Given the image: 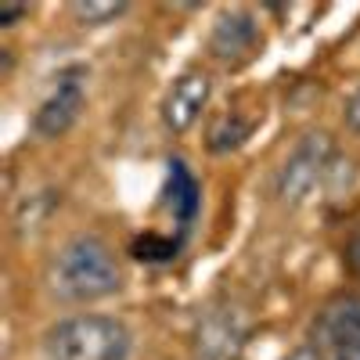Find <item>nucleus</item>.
I'll list each match as a JSON object with an SVG mask.
<instances>
[{
  "mask_svg": "<svg viewBox=\"0 0 360 360\" xmlns=\"http://www.w3.org/2000/svg\"><path fill=\"white\" fill-rule=\"evenodd\" d=\"M259 119H263V115H242L238 108L217 115L213 127H209V134H205V148H209L213 155H231V152H238V148L252 137V130L259 127Z\"/></svg>",
  "mask_w": 360,
  "mask_h": 360,
  "instance_id": "obj_10",
  "label": "nucleus"
},
{
  "mask_svg": "<svg viewBox=\"0 0 360 360\" xmlns=\"http://www.w3.org/2000/svg\"><path fill=\"white\" fill-rule=\"evenodd\" d=\"M314 346L324 360H360V295H342L321 310Z\"/></svg>",
  "mask_w": 360,
  "mask_h": 360,
  "instance_id": "obj_6",
  "label": "nucleus"
},
{
  "mask_svg": "<svg viewBox=\"0 0 360 360\" xmlns=\"http://www.w3.org/2000/svg\"><path fill=\"white\" fill-rule=\"evenodd\" d=\"M130 11L127 0H76L72 4V18L79 25H108L115 18H123Z\"/></svg>",
  "mask_w": 360,
  "mask_h": 360,
  "instance_id": "obj_12",
  "label": "nucleus"
},
{
  "mask_svg": "<svg viewBox=\"0 0 360 360\" xmlns=\"http://www.w3.org/2000/svg\"><path fill=\"white\" fill-rule=\"evenodd\" d=\"M342 119H346V127H349L353 134H360V86L349 94V101H346V108H342Z\"/></svg>",
  "mask_w": 360,
  "mask_h": 360,
  "instance_id": "obj_14",
  "label": "nucleus"
},
{
  "mask_svg": "<svg viewBox=\"0 0 360 360\" xmlns=\"http://www.w3.org/2000/svg\"><path fill=\"white\" fill-rule=\"evenodd\" d=\"M29 15V4H0V29H11Z\"/></svg>",
  "mask_w": 360,
  "mask_h": 360,
  "instance_id": "obj_13",
  "label": "nucleus"
},
{
  "mask_svg": "<svg viewBox=\"0 0 360 360\" xmlns=\"http://www.w3.org/2000/svg\"><path fill=\"white\" fill-rule=\"evenodd\" d=\"M86 79H90L86 65H65L51 79L47 94L33 115V134L40 141H58L76 127V119L83 115L86 105Z\"/></svg>",
  "mask_w": 360,
  "mask_h": 360,
  "instance_id": "obj_4",
  "label": "nucleus"
},
{
  "mask_svg": "<svg viewBox=\"0 0 360 360\" xmlns=\"http://www.w3.org/2000/svg\"><path fill=\"white\" fill-rule=\"evenodd\" d=\"M47 360H127L130 328L105 314H76L44 335Z\"/></svg>",
  "mask_w": 360,
  "mask_h": 360,
  "instance_id": "obj_2",
  "label": "nucleus"
},
{
  "mask_svg": "<svg viewBox=\"0 0 360 360\" xmlns=\"http://www.w3.org/2000/svg\"><path fill=\"white\" fill-rule=\"evenodd\" d=\"M47 285L58 299H69V303H94V299L119 292L123 270H119L112 249L98 234H76L51 256Z\"/></svg>",
  "mask_w": 360,
  "mask_h": 360,
  "instance_id": "obj_1",
  "label": "nucleus"
},
{
  "mask_svg": "<svg viewBox=\"0 0 360 360\" xmlns=\"http://www.w3.org/2000/svg\"><path fill=\"white\" fill-rule=\"evenodd\" d=\"M209 54L227 69H242L256 54H263V29L256 15L245 8L224 11L209 29Z\"/></svg>",
  "mask_w": 360,
  "mask_h": 360,
  "instance_id": "obj_5",
  "label": "nucleus"
},
{
  "mask_svg": "<svg viewBox=\"0 0 360 360\" xmlns=\"http://www.w3.org/2000/svg\"><path fill=\"white\" fill-rule=\"evenodd\" d=\"M166 209H169V217L176 224V238L184 242L188 231L195 227L198 213H202V184H198V176L188 169L184 159H169L166 162Z\"/></svg>",
  "mask_w": 360,
  "mask_h": 360,
  "instance_id": "obj_9",
  "label": "nucleus"
},
{
  "mask_svg": "<svg viewBox=\"0 0 360 360\" xmlns=\"http://www.w3.org/2000/svg\"><path fill=\"white\" fill-rule=\"evenodd\" d=\"M339 155L335 144L328 134H307L292 148V155L281 162L278 180H274V195L285 205H303L310 195H317V188L324 184L328 176L335 173Z\"/></svg>",
  "mask_w": 360,
  "mask_h": 360,
  "instance_id": "obj_3",
  "label": "nucleus"
},
{
  "mask_svg": "<svg viewBox=\"0 0 360 360\" xmlns=\"http://www.w3.org/2000/svg\"><path fill=\"white\" fill-rule=\"evenodd\" d=\"M209 98H213V76L202 72V69L180 72V76L169 83L166 98H162V108H159L166 130L188 134V130L198 123V115H202V108L209 105Z\"/></svg>",
  "mask_w": 360,
  "mask_h": 360,
  "instance_id": "obj_8",
  "label": "nucleus"
},
{
  "mask_svg": "<svg viewBox=\"0 0 360 360\" xmlns=\"http://www.w3.org/2000/svg\"><path fill=\"white\" fill-rule=\"evenodd\" d=\"M245 317L234 307H209L195 328V356L198 360H234L245 346Z\"/></svg>",
  "mask_w": 360,
  "mask_h": 360,
  "instance_id": "obj_7",
  "label": "nucleus"
},
{
  "mask_svg": "<svg viewBox=\"0 0 360 360\" xmlns=\"http://www.w3.org/2000/svg\"><path fill=\"white\" fill-rule=\"evenodd\" d=\"M346 263H349L353 270H360V234L349 238V245H346Z\"/></svg>",
  "mask_w": 360,
  "mask_h": 360,
  "instance_id": "obj_15",
  "label": "nucleus"
},
{
  "mask_svg": "<svg viewBox=\"0 0 360 360\" xmlns=\"http://www.w3.org/2000/svg\"><path fill=\"white\" fill-rule=\"evenodd\" d=\"M180 238L176 234H159V231H144L130 242V256L141 263H173L180 256Z\"/></svg>",
  "mask_w": 360,
  "mask_h": 360,
  "instance_id": "obj_11",
  "label": "nucleus"
}]
</instances>
